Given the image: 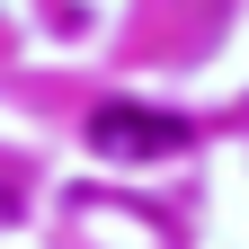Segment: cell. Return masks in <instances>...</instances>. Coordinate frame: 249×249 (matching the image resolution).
Instances as JSON below:
<instances>
[{"instance_id":"cell-1","label":"cell","mask_w":249,"mask_h":249,"mask_svg":"<svg viewBox=\"0 0 249 249\" xmlns=\"http://www.w3.org/2000/svg\"><path fill=\"white\" fill-rule=\"evenodd\" d=\"M89 151L98 160H169V151H187V116H160V107H134V98H107L98 116H89Z\"/></svg>"}]
</instances>
